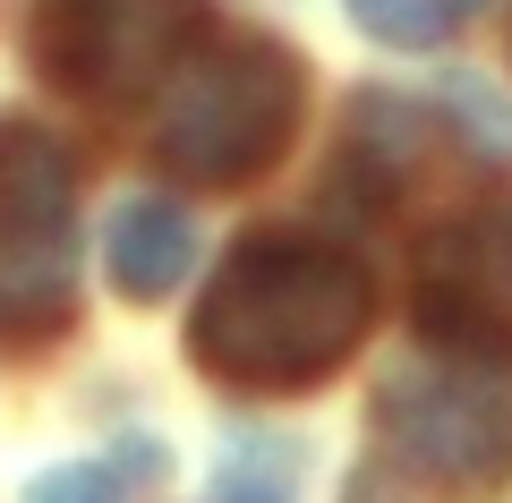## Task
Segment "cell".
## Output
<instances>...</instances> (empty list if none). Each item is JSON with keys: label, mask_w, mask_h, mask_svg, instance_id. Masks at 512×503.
I'll return each mask as SVG.
<instances>
[{"label": "cell", "mask_w": 512, "mask_h": 503, "mask_svg": "<svg viewBox=\"0 0 512 503\" xmlns=\"http://www.w3.org/2000/svg\"><path fill=\"white\" fill-rule=\"evenodd\" d=\"M367 333V273L359 256L316 239H239L188 324V359L222 384L282 393L316 384Z\"/></svg>", "instance_id": "6da1fadb"}, {"label": "cell", "mask_w": 512, "mask_h": 503, "mask_svg": "<svg viewBox=\"0 0 512 503\" xmlns=\"http://www.w3.org/2000/svg\"><path fill=\"white\" fill-rule=\"evenodd\" d=\"M299 128V69L256 35L205 43L171 69L163 103H154V154L163 171L205 188H239L256 171H274L282 145Z\"/></svg>", "instance_id": "7a4b0ae2"}, {"label": "cell", "mask_w": 512, "mask_h": 503, "mask_svg": "<svg viewBox=\"0 0 512 503\" xmlns=\"http://www.w3.org/2000/svg\"><path fill=\"white\" fill-rule=\"evenodd\" d=\"M376 435L410 478L495 495L512 478V350H436L376 393Z\"/></svg>", "instance_id": "3957f363"}, {"label": "cell", "mask_w": 512, "mask_h": 503, "mask_svg": "<svg viewBox=\"0 0 512 503\" xmlns=\"http://www.w3.org/2000/svg\"><path fill=\"white\" fill-rule=\"evenodd\" d=\"M197 0H35V60L86 103H137L180 69Z\"/></svg>", "instance_id": "277c9868"}, {"label": "cell", "mask_w": 512, "mask_h": 503, "mask_svg": "<svg viewBox=\"0 0 512 503\" xmlns=\"http://www.w3.org/2000/svg\"><path fill=\"white\" fill-rule=\"evenodd\" d=\"M77 154L35 120H0V239H52L69 222Z\"/></svg>", "instance_id": "5b68a950"}, {"label": "cell", "mask_w": 512, "mask_h": 503, "mask_svg": "<svg viewBox=\"0 0 512 503\" xmlns=\"http://www.w3.org/2000/svg\"><path fill=\"white\" fill-rule=\"evenodd\" d=\"M103 256H111L120 299H171L188 282V265H197V222L171 197H128L103 231Z\"/></svg>", "instance_id": "8992f818"}, {"label": "cell", "mask_w": 512, "mask_h": 503, "mask_svg": "<svg viewBox=\"0 0 512 503\" xmlns=\"http://www.w3.org/2000/svg\"><path fill=\"white\" fill-rule=\"evenodd\" d=\"M77 307V256L52 239H0V333H26V342H43V333H60Z\"/></svg>", "instance_id": "52a82bcc"}, {"label": "cell", "mask_w": 512, "mask_h": 503, "mask_svg": "<svg viewBox=\"0 0 512 503\" xmlns=\"http://www.w3.org/2000/svg\"><path fill=\"white\" fill-rule=\"evenodd\" d=\"M478 9H487V0H350V18H359L376 43H410V52L461 35Z\"/></svg>", "instance_id": "ba28073f"}, {"label": "cell", "mask_w": 512, "mask_h": 503, "mask_svg": "<svg viewBox=\"0 0 512 503\" xmlns=\"http://www.w3.org/2000/svg\"><path fill=\"white\" fill-rule=\"evenodd\" d=\"M291 486H299V469L274 435H239L214 461V503H291Z\"/></svg>", "instance_id": "9c48e42d"}, {"label": "cell", "mask_w": 512, "mask_h": 503, "mask_svg": "<svg viewBox=\"0 0 512 503\" xmlns=\"http://www.w3.org/2000/svg\"><path fill=\"white\" fill-rule=\"evenodd\" d=\"M120 495H128V469L69 461V469H52V478H35V495H26V503H120Z\"/></svg>", "instance_id": "30bf717a"}]
</instances>
